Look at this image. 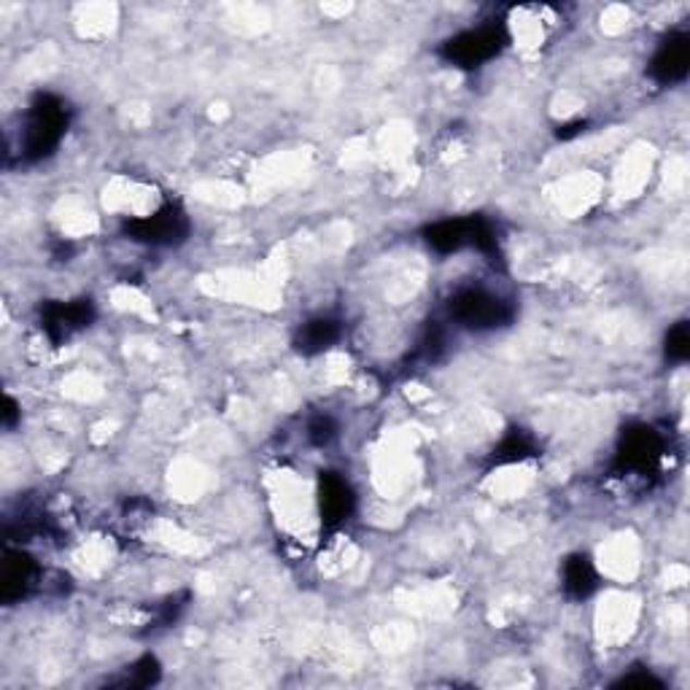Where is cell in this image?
Returning a JSON list of instances; mask_svg holds the SVG:
<instances>
[{
  "instance_id": "obj_13",
  "label": "cell",
  "mask_w": 690,
  "mask_h": 690,
  "mask_svg": "<svg viewBox=\"0 0 690 690\" xmlns=\"http://www.w3.org/2000/svg\"><path fill=\"white\" fill-rule=\"evenodd\" d=\"M160 680V664H157L155 655H144V658L135 661L133 666H127L122 680H116L124 688H149Z\"/></svg>"
},
{
  "instance_id": "obj_14",
  "label": "cell",
  "mask_w": 690,
  "mask_h": 690,
  "mask_svg": "<svg viewBox=\"0 0 690 690\" xmlns=\"http://www.w3.org/2000/svg\"><path fill=\"white\" fill-rule=\"evenodd\" d=\"M526 456H534V443H531V438H526V434L520 432V429L507 434V438L502 440V443L494 448V461L496 464L520 461V459H526Z\"/></svg>"
},
{
  "instance_id": "obj_9",
  "label": "cell",
  "mask_w": 690,
  "mask_h": 690,
  "mask_svg": "<svg viewBox=\"0 0 690 690\" xmlns=\"http://www.w3.org/2000/svg\"><path fill=\"white\" fill-rule=\"evenodd\" d=\"M41 569L33 562L27 553L22 551H9L3 558V602L11 604L16 599L27 596L30 588L36 586Z\"/></svg>"
},
{
  "instance_id": "obj_2",
  "label": "cell",
  "mask_w": 690,
  "mask_h": 690,
  "mask_svg": "<svg viewBox=\"0 0 690 690\" xmlns=\"http://www.w3.org/2000/svg\"><path fill=\"white\" fill-rule=\"evenodd\" d=\"M448 313L459 326H467L472 332H485L510 324L513 316H516V308L505 297L489 292V288L469 286L459 288L451 297Z\"/></svg>"
},
{
  "instance_id": "obj_3",
  "label": "cell",
  "mask_w": 690,
  "mask_h": 690,
  "mask_svg": "<svg viewBox=\"0 0 690 690\" xmlns=\"http://www.w3.org/2000/svg\"><path fill=\"white\" fill-rule=\"evenodd\" d=\"M507 41H510L507 27L491 22V25H480L475 30H464L459 36L448 38L440 47V54L456 67H480L494 60L507 47Z\"/></svg>"
},
{
  "instance_id": "obj_17",
  "label": "cell",
  "mask_w": 690,
  "mask_h": 690,
  "mask_svg": "<svg viewBox=\"0 0 690 690\" xmlns=\"http://www.w3.org/2000/svg\"><path fill=\"white\" fill-rule=\"evenodd\" d=\"M618 688H664V682L653 675V671H633V675H624L618 682Z\"/></svg>"
},
{
  "instance_id": "obj_7",
  "label": "cell",
  "mask_w": 690,
  "mask_h": 690,
  "mask_svg": "<svg viewBox=\"0 0 690 690\" xmlns=\"http://www.w3.org/2000/svg\"><path fill=\"white\" fill-rule=\"evenodd\" d=\"M356 507V494L350 489V483L345 478H341L337 472H326L321 475L319 483V510L324 526L335 529V526L345 523L350 518Z\"/></svg>"
},
{
  "instance_id": "obj_11",
  "label": "cell",
  "mask_w": 690,
  "mask_h": 690,
  "mask_svg": "<svg viewBox=\"0 0 690 690\" xmlns=\"http://www.w3.org/2000/svg\"><path fill=\"white\" fill-rule=\"evenodd\" d=\"M341 335H343L341 321L330 319V316H319V319L305 321L303 330L297 332V341H294V345H297L299 354L313 356V354H321V350L332 348V345L341 341Z\"/></svg>"
},
{
  "instance_id": "obj_10",
  "label": "cell",
  "mask_w": 690,
  "mask_h": 690,
  "mask_svg": "<svg viewBox=\"0 0 690 690\" xmlns=\"http://www.w3.org/2000/svg\"><path fill=\"white\" fill-rule=\"evenodd\" d=\"M475 227H478V217L448 219V222L432 224V227L423 232V237H427L429 248H434L438 254H454L472 246Z\"/></svg>"
},
{
  "instance_id": "obj_16",
  "label": "cell",
  "mask_w": 690,
  "mask_h": 690,
  "mask_svg": "<svg viewBox=\"0 0 690 690\" xmlns=\"http://www.w3.org/2000/svg\"><path fill=\"white\" fill-rule=\"evenodd\" d=\"M337 427L330 416H316L313 421L308 423V440L316 445V448H324L335 440Z\"/></svg>"
},
{
  "instance_id": "obj_5",
  "label": "cell",
  "mask_w": 690,
  "mask_h": 690,
  "mask_svg": "<svg viewBox=\"0 0 690 690\" xmlns=\"http://www.w3.org/2000/svg\"><path fill=\"white\" fill-rule=\"evenodd\" d=\"M664 440L650 427H631L618 448V469L629 478L653 475L664 459Z\"/></svg>"
},
{
  "instance_id": "obj_12",
  "label": "cell",
  "mask_w": 690,
  "mask_h": 690,
  "mask_svg": "<svg viewBox=\"0 0 690 690\" xmlns=\"http://www.w3.org/2000/svg\"><path fill=\"white\" fill-rule=\"evenodd\" d=\"M564 591H567L569 599H588L599 586L596 569H593V562L586 556V553H575L564 562V572H562Z\"/></svg>"
},
{
  "instance_id": "obj_6",
  "label": "cell",
  "mask_w": 690,
  "mask_h": 690,
  "mask_svg": "<svg viewBox=\"0 0 690 690\" xmlns=\"http://www.w3.org/2000/svg\"><path fill=\"white\" fill-rule=\"evenodd\" d=\"M690 67V36L686 30L671 33L669 38H664L658 47V52L650 60V78L658 84H680L688 76Z\"/></svg>"
},
{
  "instance_id": "obj_4",
  "label": "cell",
  "mask_w": 690,
  "mask_h": 690,
  "mask_svg": "<svg viewBox=\"0 0 690 690\" xmlns=\"http://www.w3.org/2000/svg\"><path fill=\"white\" fill-rule=\"evenodd\" d=\"M124 232L133 241L149 243V246H173V243L184 241L186 232H189V222H186V213L181 211V206L165 202V206H160L149 217L127 219L124 222Z\"/></svg>"
},
{
  "instance_id": "obj_1",
  "label": "cell",
  "mask_w": 690,
  "mask_h": 690,
  "mask_svg": "<svg viewBox=\"0 0 690 690\" xmlns=\"http://www.w3.org/2000/svg\"><path fill=\"white\" fill-rule=\"evenodd\" d=\"M67 124H71V109L65 100L58 95H38L22 124V160L38 162L52 155L65 135Z\"/></svg>"
},
{
  "instance_id": "obj_8",
  "label": "cell",
  "mask_w": 690,
  "mask_h": 690,
  "mask_svg": "<svg viewBox=\"0 0 690 690\" xmlns=\"http://www.w3.org/2000/svg\"><path fill=\"white\" fill-rule=\"evenodd\" d=\"M95 308L89 299H76V303H58L44 310V330L54 343L67 341L71 335L82 332L84 326L93 324Z\"/></svg>"
},
{
  "instance_id": "obj_15",
  "label": "cell",
  "mask_w": 690,
  "mask_h": 690,
  "mask_svg": "<svg viewBox=\"0 0 690 690\" xmlns=\"http://www.w3.org/2000/svg\"><path fill=\"white\" fill-rule=\"evenodd\" d=\"M690 356V326L688 321H680V324H675L669 330V335H666V359L675 361V365H682V361H688Z\"/></svg>"
}]
</instances>
